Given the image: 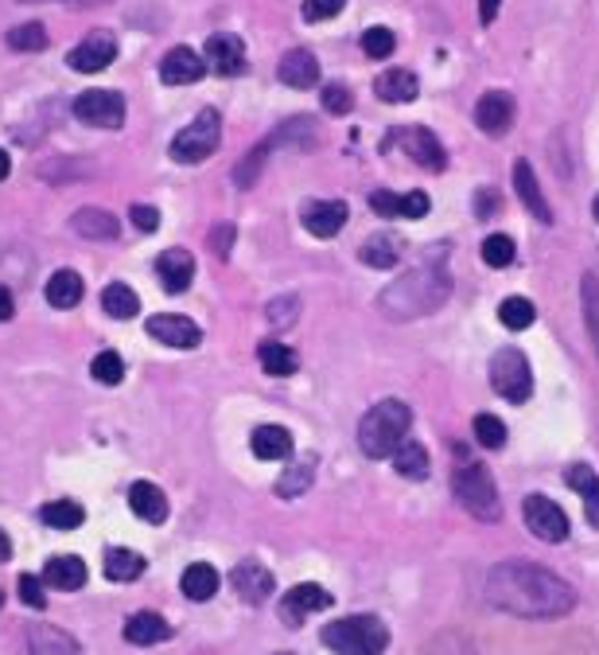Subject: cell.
Here are the masks:
<instances>
[{"label":"cell","instance_id":"obj_42","mask_svg":"<svg viewBox=\"0 0 599 655\" xmlns=\"http://www.w3.org/2000/svg\"><path fill=\"white\" fill-rule=\"evenodd\" d=\"M300 297H292V293H285V297L269 300V308H265V316H269L272 328H292L296 320H300Z\"/></svg>","mask_w":599,"mask_h":655},{"label":"cell","instance_id":"obj_43","mask_svg":"<svg viewBox=\"0 0 599 655\" xmlns=\"http://www.w3.org/2000/svg\"><path fill=\"white\" fill-rule=\"evenodd\" d=\"M90 374L98 382H106V387H117V382L125 379V363H121V356L117 351H101L98 359L90 363Z\"/></svg>","mask_w":599,"mask_h":655},{"label":"cell","instance_id":"obj_10","mask_svg":"<svg viewBox=\"0 0 599 655\" xmlns=\"http://www.w3.org/2000/svg\"><path fill=\"white\" fill-rule=\"evenodd\" d=\"M522 519L542 542H565L568 539V515L553 504L549 496H526L522 504Z\"/></svg>","mask_w":599,"mask_h":655},{"label":"cell","instance_id":"obj_22","mask_svg":"<svg viewBox=\"0 0 599 655\" xmlns=\"http://www.w3.org/2000/svg\"><path fill=\"white\" fill-rule=\"evenodd\" d=\"M28 647H32V655H83L78 640L71 632L55 628V624H32L28 628Z\"/></svg>","mask_w":599,"mask_h":655},{"label":"cell","instance_id":"obj_2","mask_svg":"<svg viewBox=\"0 0 599 655\" xmlns=\"http://www.w3.org/2000/svg\"><path fill=\"white\" fill-rule=\"evenodd\" d=\"M448 297H452V277H448V270L440 262H432V266H417L397 277L382 293L378 308L389 320H420V316L436 313Z\"/></svg>","mask_w":599,"mask_h":655},{"label":"cell","instance_id":"obj_4","mask_svg":"<svg viewBox=\"0 0 599 655\" xmlns=\"http://www.w3.org/2000/svg\"><path fill=\"white\" fill-rule=\"evenodd\" d=\"M323 644L335 655H382L389 647V628L378 616H343L323 628Z\"/></svg>","mask_w":599,"mask_h":655},{"label":"cell","instance_id":"obj_45","mask_svg":"<svg viewBox=\"0 0 599 655\" xmlns=\"http://www.w3.org/2000/svg\"><path fill=\"white\" fill-rule=\"evenodd\" d=\"M475 437H479V445H486V448H502L506 445V425H502L494 414H479L475 418Z\"/></svg>","mask_w":599,"mask_h":655},{"label":"cell","instance_id":"obj_21","mask_svg":"<svg viewBox=\"0 0 599 655\" xmlns=\"http://www.w3.org/2000/svg\"><path fill=\"white\" fill-rule=\"evenodd\" d=\"M280 83H285L288 91H312V86L320 83V63H315L312 51H304V47L288 51V55L280 59Z\"/></svg>","mask_w":599,"mask_h":655},{"label":"cell","instance_id":"obj_54","mask_svg":"<svg viewBox=\"0 0 599 655\" xmlns=\"http://www.w3.org/2000/svg\"><path fill=\"white\" fill-rule=\"evenodd\" d=\"M12 313H17V300H12V293L0 285V320H12Z\"/></svg>","mask_w":599,"mask_h":655},{"label":"cell","instance_id":"obj_37","mask_svg":"<svg viewBox=\"0 0 599 655\" xmlns=\"http://www.w3.org/2000/svg\"><path fill=\"white\" fill-rule=\"evenodd\" d=\"M140 573H145V558H140L137 550L114 547L106 554V578L109 581H137Z\"/></svg>","mask_w":599,"mask_h":655},{"label":"cell","instance_id":"obj_14","mask_svg":"<svg viewBox=\"0 0 599 655\" xmlns=\"http://www.w3.org/2000/svg\"><path fill=\"white\" fill-rule=\"evenodd\" d=\"M320 609H331V593L323 585H315V581H304V585H296L285 593V601H280V621L300 624L304 616L320 613Z\"/></svg>","mask_w":599,"mask_h":655},{"label":"cell","instance_id":"obj_41","mask_svg":"<svg viewBox=\"0 0 599 655\" xmlns=\"http://www.w3.org/2000/svg\"><path fill=\"white\" fill-rule=\"evenodd\" d=\"M514 254H517V246H514V239H510V234H486L483 262L491 270H506L510 262H514Z\"/></svg>","mask_w":599,"mask_h":655},{"label":"cell","instance_id":"obj_16","mask_svg":"<svg viewBox=\"0 0 599 655\" xmlns=\"http://www.w3.org/2000/svg\"><path fill=\"white\" fill-rule=\"evenodd\" d=\"M206 75V59L195 47H172L160 59V78L168 86H191Z\"/></svg>","mask_w":599,"mask_h":655},{"label":"cell","instance_id":"obj_47","mask_svg":"<svg viewBox=\"0 0 599 655\" xmlns=\"http://www.w3.org/2000/svg\"><path fill=\"white\" fill-rule=\"evenodd\" d=\"M346 9V0H304V17L312 20V24H320V20H331L339 17V12Z\"/></svg>","mask_w":599,"mask_h":655},{"label":"cell","instance_id":"obj_26","mask_svg":"<svg viewBox=\"0 0 599 655\" xmlns=\"http://www.w3.org/2000/svg\"><path fill=\"white\" fill-rule=\"evenodd\" d=\"M249 448H254L257 461H285L292 456V433L280 430V425H257L254 437H249Z\"/></svg>","mask_w":599,"mask_h":655},{"label":"cell","instance_id":"obj_3","mask_svg":"<svg viewBox=\"0 0 599 655\" xmlns=\"http://www.w3.org/2000/svg\"><path fill=\"white\" fill-rule=\"evenodd\" d=\"M409 425H413V410L397 399H386L378 406H370L366 418L359 425V445L370 461H386V456L397 453L405 437H409Z\"/></svg>","mask_w":599,"mask_h":655},{"label":"cell","instance_id":"obj_6","mask_svg":"<svg viewBox=\"0 0 599 655\" xmlns=\"http://www.w3.org/2000/svg\"><path fill=\"white\" fill-rule=\"evenodd\" d=\"M222 141V117L218 109H199V117L191 125H183L180 134H175L172 141V160H180V165H199V160H206L214 149H218Z\"/></svg>","mask_w":599,"mask_h":655},{"label":"cell","instance_id":"obj_49","mask_svg":"<svg viewBox=\"0 0 599 655\" xmlns=\"http://www.w3.org/2000/svg\"><path fill=\"white\" fill-rule=\"evenodd\" d=\"M129 219H132V226H137V231H145V234H152L160 226V211L152 208V203H132Z\"/></svg>","mask_w":599,"mask_h":655},{"label":"cell","instance_id":"obj_60","mask_svg":"<svg viewBox=\"0 0 599 655\" xmlns=\"http://www.w3.org/2000/svg\"><path fill=\"white\" fill-rule=\"evenodd\" d=\"M280 655H292V652H280Z\"/></svg>","mask_w":599,"mask_h":655},{"label":"cell","instance_id":"obj_7","mask_svg":"<svg viewBox=\"0 0 599 655\" xmlns=\"http://www.w3.org/2000/svg\"><path fill=\"white\" fill-rule=\"evenodd\" d=\"M491 387L499 390L502 399L522 406L534 394V371H530V359L514 348H502L499 356L491 359Z\"/></svg>","mask_w":599,"mask_h":655},{"label":"cell","instance_id":"obj_18","mask_svg":"<svg viewBox=\"0 0 599 655\" xmlns=\"http://www.w3.org/2000/svg\"><path fill=\"white\" fill-rule=\"evenodd\" d=\"M300 219H304V226L315 239H335L346 226V219H351V211H346L343 200H312Z\"/></svg>","mask_w":599,"mask_h":655},{"label":"cell","instance_id":"obj_56","mask_svg":"<svg viewBox=\"0 0 599 655\" xmlns=\"http://www.w3.org/2000/svg\"><path fill=\"white\" fill-rule=\"evenodd\" d=\"M9 558H12V542H9V535L0 531V566L9 562Z\"/></svg>","mask_w":599,"mask_h":655},{"label":"cell","instance_id":"obj_40","mask_svg":"<svg viewBox=\"0 0 599 655\" xmlns=\"http://www.w3.org/2000/svg\"><path fill=\"white\" fill-rule=\"evenodd\" d=\"M4 43H9L12 51H43L47 47V28H43L40 20H28V24L12 28V32L4 35Z\"/></svg>","mask_w":599,"mask_h":655},{"label":"cell","instance_id":"obj_35","mask_svg":"<svg viewBox=\"0 0 599 655\" xmlns=\"http://www.w3.org/2000/svg\"><path fill=\"white\" fill-rule=\"evenodd\" d=\"M394 468L405 476V480H425L432 465H428L425 445H417V441H402V445H397V453H394Z\"/></svg>","mask_w":599,"mask_h":655},{"label":"cell","instance_id":"obj_12","mask_svg":"<svg viewBox=\"0 0 599 655\" xmlns=\"http://www.w3.org/2000/svg\"><path fill=\"white\" fill-rule=\"evenodd\" d=\"M148 336L168 348H199L203 344V328H199L191 316H175V313H160V316H148Z\"/></svg>","mask_w":599,"mask_h":655},{"label":"cell","instance_id":"obj_15","mask_svg":"<svg viewBox=\"0 0 599 655\" xmlns=\"http://www.w3.org/2000/svg\"><path fill=\"white\" fill-rule=\"evenodd\" d=\"M514 98H510L506 91H486L483 98L475 102V125L483 129V134L491 137H502L514 125Z\"/></svg>","mask_w":599,"mask_h":655},{"label":"cell","instance_id":"obj_30","mask_svg":"<svg viewBox=\"0 0 599 655\" xmlns=\"http://www.w3.org/2000/svg\"><path fill=\"white\" fill-rule=\"evenodd\" d=\"M312 476H315V456L312 453H304L300 461H292V465L280 473V480H277V496L280 499H296V496H304L308 488H312Z\"/></svg>","mask_w":599,"mask_h":655},{"label":"cell","instance_id":"obj_5","mask_svg":"<svg viewBox=\"0 0 599 655\" xmlns=\"http://www.w3.org/2000/svg\"><path fill=\"white\" fill-rule=\"evenodd\" d=\"M456 453H468V448H456ZM452 492H456V499H460L463 507H468L475 519H483V522H499L502 519V499H499V488H494V480H491V473H486L479 461H468L463 456V465H460V473H456V480H452Z\"/></svg>","mask_w":599,"mask_h":655},{"label":"cell","instance_id":"obj_20","mask_svg":"<svg viewBox=\"0 0 599 655\" xmlns=\"http://www.w3.org/2000/svg\"><path fill=\"white\" fill-rule=\"evenodd\" d=\"M514 191H517V203H526V211L542 223H553V211L542 196V183H537V172L530 160H514Z\"/></svg>","mask_w":599,"mask_h":655},{"label":"cell","instance_id":"obj_34","mask_svg":"<svg viewBox=\"0 0 599 655\" xmlns=\"http://www.w3.org/2000/svg\"><path fill=\"white\" fill-rule=\"evenodd\" d=\"M257 356H261L265 374H277V379H288V374L300 371V356H296L292 348H285V344H277V340L261 344V348H257Z\"/></svg>","mask_w":599,"mask_h":655},{"label":"cell","instance_id":"obj_52","mask_svg":"<svg viewBox=\"0 0 599 655\" xmlns=\"http://www.w3.org/2000/svg\"><path fill=\"white\" fill-rule=\"evenodd\" d=\"M234 239H238V231H234L231 223H218V226H214V234H211V246H214V254H218V257H231V246H234Z\"/></svg>","mask_w":599,"mask_h":655},{"label":"cell","instance_id":"obj_29","mask_svg":"<svg viewBox=\"0 0 599 655\" xmlns=\"http://www.w3.org/2000/svg\"><path fill=\"white\" fill-rule=\"evenodd\" d=\"M47 581L51 589H63V593H74V589L86 585V562L74 554H63V558H51L47 562Z\"/></svg>","mask_w":599,"mask_h":655},{"label":"cell","instance_id":"obj_19","mask_svg":"<svg viewBox=\"0 0 599 655\" xmlns=\"http://www.w3.org/2000/svg\"><path fill=\"white\" fill-rule=\"evenodd\" d=\"M157 277L168 293L188 289V285L195 282V257H191V250H183V246L164 250V254L157 257Z\"/></svg>","mask_w":599,"mask_h":655},{"label":"cell","instance_id":"obj_36","mask_svg":"<svg viewBox=\"0 0 599 655\" xmlns=\"http://www.w3.org/2000/svg\"><path fill=\"white\" fill-rule=\"evenodd\" d=\"M101 308H106L114 320H132V316L140 313V297L129 289V285L114 282V285H106V293H101Z\"/></svg>","mask_w":599,"mask_h":655},{"label":"cell","instance_id":"obj_31","mask_svg":"<svg viewBox=\"0 0 599 655\" xmlns=\"http://www.w3.org/2000/svg\"><path fill=\"white\" fill-rule=\"evenodd\" d=\"M183 598L188 601H211L218 593V570L211 562H191L183 570Z\"/></svg>","mask_w":599,"mask_h":655},{"label":"cell","instance_id":"obj_23","mask_svg":"<svg viewBox=\"0 0 599 655\" xmlns=\"http://www.w3.org/2000/svg\"><path fill=\"white\" fill-rule=\"evenodd\" d=\"M129 507H132V515H137V519L152 522V527H160V522L168 519V496L152 480L132 484V488H129Z\"/></svg>","mask_w":599,"mask_h":655},{"label":"cell","instance_id":"obj_25","mask_svg":"<svg viewBox=\"0 0 599 655\" xmlns=\"http://www.w3.org/2000/svg\"><path fill=\"white\" fill-rule=\"evenodd\" d=\"M565 484L576 492V496L584 499V507H588V522L599 531V476L591 465H568L565 468Z\"/></svg>","mask_w":599,"mask_h":655},{"label":"cell","instance_id":"obj_55","mask_svg":"<svg viewBox=\"0 0 599 655\" xmlns=\"http://www.w3.org/2000/svg\"><path fill=\"white\" fill-rule=\"evenodd\" d=\"M494 17H499V0H479V20L491 24Z\"/></svg>","mask_w":599,"mask_h":655},{"label":"cell","instance_id":"obj_1","mask_svg":"<svg viewBox=\"0 0 599 655\" xmlns=\"http://www.w3.org/2000/svg\"><path fill=\"white\" fill-rule=\"evenodd\" d=\"M483 593L494 609L510 616H526V621H553V616L573 613L576 605V589L530 558H510V562L491 566Z\"/></svg>","mask_w":599,"mask_h":655},{"label":"cell","instance_id":"obj_46","mask_svg":"<svg viewBox=\"0 0 599 655\" xmlns=\"http://www.w3.org/2000/svg\"><path fill=\"white\" fill-rule=\"evenodd\" d=\"M323 109H328V114H335V117L351 114V109H354L351 91H346V86H328V91H323Z\"/></svg>","mask_w":599,"mask_h":655},{"label":"cell","instance_id":"obj_57","mask_svg":"<svg viewBox=\"0 0 599 655\" xmlns=\"http://www.w3.org/2000/svg\"><path fill=\"white\" fill-rule=\"evenodd\" d=\"M9 172H12V160H9V152L0 149V180H9Z\"/></svg>","mask_w":599,"mask_h":655},{"label":"cell","instance_id":"obj_24","mask_svg":"<svg viewBox=\"0 0 599 655\" xmlns=\"http://www.w3.org/2000/svg\"><path fill=\"white\" fill-rule=\"evenodd\" d=\"M125 640H129L132 647H157V644H164V640H172V624L157 613H137L125 621Z\"/></svg>","mask_w":599,"mask_h":655},{"label":"cell","instance_id":"obj_17","mask_svg":"<svg viewBox=\"0 0 599 655\" xmlns=\"http://www.w3.org/2000/svg\"><path fill=\"white\" fill-rule=\"evenodd\" d=\"M231 581H234V593H238L242 601H249V605H265L272 593V573L265 570L261 562H254V558L234 566Z\"/></svg>","mask_w":599,"mask_h":655},{"label":"cell","instance_id":"obj_13","mask_svg":"<svg viewBox=\"0 0 599 655\" xmlns=\"http://www.w3.org/2000/svg\"><path fill=\"white\" fill-rule=\"evenodd\" d=\"M206 71H214L218 78H234V75H242L246 71V43L238 40V35H226V32H218V35H211L206 40Z\"/></svg>","mask_w":599,"mask_h":655},{"label":"cell","instance_id":"obj_58","mask_svg":"<svg viewBox=\"0 0 599 655\" xmlns=\"http://www.w3.org/2000/svg\"><path fill=\"white\" fill-rule=\"evenodd\" d=\"M71 9H94V4H106V0H63Z\"/></svg>","mask_w":599,"mask_h":655},{"label":"cell","instance_id":"obj_8","mask_svg":"<svg viewBox=\"0 0 599 655\" xmlns=\"http://www.w3.org/2000/svg\"><path fill=\"white\" fill-rule=\"evenodd\" d=\"M386 141L397 145V149H402L413 165L425 168V172H443V168H448V152H443L440 137H436L432 129H425V125H397V129H389Z\"/></svg>","mask_w":599,"mask_h":655},{"label":"cell","instance_id":"obj_59","mask_svg":"<svg viewBox=\"0 0 599 655\" xmlns=\"http://www.w3.org/2000/svg\"><path fill=\"white\" fill-rule=\"evenodd\" d=\"M591 211H596V223H599V196H596V203H591Z\"/></svg>","mask_w":599,"mask_h":655},{"label":"cell","instance_id":"obj_27","mask_svg":"<svg viewBox=\"0 0 599 655\" xmlns=\"http://www.w3.org/2000/svg\"><path fill=\"white\" fill-rule=\"evenodd\" d=\"M71 231L78 234V239H94V242H109L117 239V219L109 215V211H98V208H86L78 211V215H71Z\"/></svg>","mask_w":599,"mask_h":655},{"label":"cell","instance_id":"obj_50","mask_svg":"<svg viewBox=\"0 0 599 655\" xmlns=\"http://www.w3.org/2000/svg\"><path fill=\"white\" fill-rule=\"evenodd\" d=\"M432 211V200H428L425 191H409L402 196V219H425Z\"/></svg>","mask_w":599,"mask_h":655},{"label":"cell","instance_id":"obj_53","mask_svg":"<svg viewBox=\"0 0 599 655\" xmlns=\"http://www.w3.org/2000/svg\"><path fill=\"white\" fill-rule=\"evenodd\" d=\"M499 191H494V188H486V191H479V196H475V215L479 219H486V215H499Z\"/></svg>","mask_w":599,"mask_h":655},{"label":"cell","instance_id":"obj_33","mask_svg":"<svg viewBox=\"0 0 599 655\" xmlns=\"http://www.w3.org/2000/svg\"><path fill=\"white\" fill-rule=\"evenodd\" d=\"M362 262L374 270H394L402 262V242L394 234H370L366 246H362Z\"/></svg>","mask_w":599,"mask_h":655},{"label":"cell","instance_id":"obj_38","mask_svg":"<svg viewBox=\"0 0 599 655\" xmlns=\"http://www.w3.org/2000/svg\"><path fill=\"white\" fill-rule=\"evenodd\" d=\"M40 519L47 522V527H55V531H74V527L86 522V511L78 504H71V499H55V504L43 507Z\"/></svg>","mask_w":599,"mask_h":655},{"label":"cell","instance_id":"obj_9","mask_svg":"<svg viewBox=\"0 0 599 655\" xmlns=\"http://www.w3.org/2000/svg\"><path fill=\"white\" fill-rule=\"evenodd\" d=\"M74 117L94 129H117L125 122V98L117 91H86L74 98Z\"/></svg>","mask_w":599,"mask_h":655},{"label":"cell","instance_id":"obj_44","mask_svg":"<svg viewBox=\"0 0 599 655\" xmlns=\"http://www.w3.org/2000/svg\"><path fill=\"white\" fill-rule=\"evenodd\" d=\"M394 32L389 28H366L362 32V51H366L370 59H386V55H394Z\"/></svg>","mask_w":599,"mask_h":655},{"label":"cell","instance_id":"obj_39","mask_svg":"<svg viewBox=\"0 0 599 655\" xmlns=\"http://www.w3.org/2000/svg\"><path fill=\"white\" fill-rule=\"evenodd\" d=\"M499 320H502V328H514V332H522V328H530V324L537 320V308L530 305L526 297H506L499 305Z\"/></svg>","mask_w":599,"mask_h":655},{"label":"cell","instance_id":"obj_28","mask_svg":"<svg viewBox=\"0 0 599 655\" xmlns=\"http://www.w3.org/2000/svg\"><path fill=\"white\" fill-rule=\"evenodd\" d=\"M374 94H378L382 102H413L420 94V83L413 71L397 67V71H386V75L374 78Z\"/></svg>","mask_w":599,"mask_h":655},{"label":"cell","instance_id":"obj_48","mask_svg":"<svg viewBox=\"0 0 599 655\" xmlns=\"http://www.w3.org/2000/svg\"><path fill=\"white\" fill-rule=\"evenodd\" d=\"M370 208L386 219H402V196H397V191H374V196H370Z\"/></svg>","mask_w":599,"mask_h":655},{"label":"cell","instance_id":"obj_51","mask_svg":"<svg viewBox=\"0 0 599 655\" xmlns=\"http://www.w3.org/2000/svg\"><path fill=\"white\" fill-rule=\"evenodd\" d=\"M20 598H24L32 609H43L47 598H43V581L35 578V573H20Z\"/></svg>","mask_w":599,"mask_h":655},{"label":"cell","instance_id":"obj_11","mask_svg":"<svg viewBox=\"0 0 599 655\" xmlns=\"http://www.w3.org/2000/svg\"><path fill=\"white\" fill-rule=\"evenodd\" d=\"M117 59V40L109 32H90L78 47L66 55V67L83 71V75H98Z\"/></svg>","mask_w":599,"mask_h":655},{"label":"cell","instance_id":"obj_32","mask_svg":"<svg viewBox=\"0 0 599 655\" xmlns=\"http://www.w3.org/2000/svg\"><path fill=\"white\" fill-rule=\"evenodd\" d=\"M43 293H47L51 308H74L78 300H83V277L74 274V270H58V274H51V282Z\"/></svg>","mask_w":599,"mask_h":655}]
</instances>
